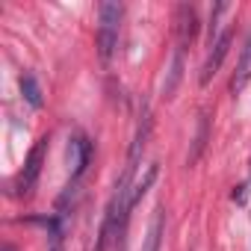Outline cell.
I'll return each mask as SVG.
<instances>
[{"mask_svg":"<svg viewBox=\"0 0 251 251\" xmlns=\"http://www.w3.org/2000/svg\"><path fill=\"white\" fill-rule=\"evenodd\" d=\"M118 21H121V6L118 3H100V30H98V48L100 59H109L118 45Z\"/></svg>","mask_w":251,"mask_h":251,"instance_id":"6da1fadb","label":"cell"},{"mask_svg":"<svg viewBox=\"0 0 251 251\" xmlns=\"http://www.w3.org/2000/svg\"><path fill=\"white\" fill-rule=\"evenodd\" d=\"M45 151H48V136L33 145V151H30V157H27V163H24V172H21V177H18V192H21V195H30V192H33V186H36V180H39V175H42Z\"/></svg>","mask_w":251,"mask_h":251,"instance_id":"7a4b0ae2","label":"cell"},{"mask_svg":"<svg viewBox=\"0 0 251 251\" xmlns=\"http://www.w3.org/2000/svg\"><path fill=\"white\" fill-rule=\"evenodd\" d=\"M230 39H233V33L225 30V33L216 36V42H210V53H207V59H204V68H201V86H207V83L216 77V71L222 68V59L227 56Z\"/></svg>","mask_w":251,"mask_h":251,"instance_id":"3957f363","label":"cell"},{"mask_svg":"<svg viewBox=\"0 0 251 251\" xmlns=\"http://www.w3.org/2000/svg\"><path fill=\"white\" fill-rule=\"evenodd\" d=\"M248 80H251V30H248V36L242 42V53H239V62H236L233 77H230V92L239 95L248 86Z\"/></svg>","mask_w":251,"mask_h":251,"instance_id":"277c9868","label":"cell"},{"mask_svg":"<svg viewBox=\"0 0 251 251\" xmlns=\"http://www.w3.org/2000/svg\"><path fill=\"white\" fill-rule=\"evenodd\" d=\"M198 30V15L192 6H177V33H180V45L192 42Z\"/></svg>","mask_w":251,"mask_h":251,"instance_id":"5b68a950","label":"cell"},{"mask_svg":"<svg viewBox=\"0 0 251 251\" xmlns=\"http://www.w3.org/2000/svg\"><path fill=\"white\" fill-rule=\"evenodd\" d=\"M21 95L27 98L30 106H36V109L42 106V89H39V80H36L33 74H24V77H21Z\"/></svg>","mask_w":251,"mask_h":251,"instance_id":"8992f818","label":"cell"},{"mask_svg":"<svg viewBox=\"0 0 251 251\" xmlns=\"http://www.w3.org/2000/svg\"><path fill=\"white\" fill-rule=\"evenodd\" d=\"M160 239H163V213H157V219L151 222V230L145 236L142 251H160Z\"/></svg>","mask_w":251,"mask_h":251,"instance_id":"52a82bcc","label":"cell"},{"mask_svg":"<svg viewBox=\"0 0 251 251\" xmlns=\"http://www.w3.org/2000/svg\"><path fill=\"white\" fill-rule=\"evenodd\" d=\"M50 251H62V236H53V245H50Z\"/></svg>","mask_w":251,"mask_h":251,"instance_id":"ba28073f","label":"cell"},{"mask_svg":"<svg viewBox=\"0 0 251 251\" xmlns=\"http://www.w3.org/2000/svg\"><path fill=\"white\" fill-rule=\"evenodd\" d=\"M3 251H15V245H9V242H6V245H3Z\"/></svg>","mask_w":251,"mask_h":251,"instance_id":"9c48e42d","label":"cell"}]
</instances>
